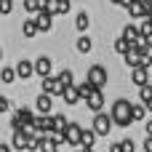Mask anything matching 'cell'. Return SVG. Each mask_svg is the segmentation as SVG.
<instances>
[{
    "instance_id": "obj_1",
    "label": "cell",
    "mask_w": 152,
    "mask_h": 152,
    "mask_svg": "<svg viewBox=\"0 0 152 152\" xmlns=\"http://www.w3.org/2000/svg\"><path fill=\"white\" fill-rule=\"evenodd\" d=\"M112 120H115V126H120V128H128L131 123H134V104L128 102V99H118L115 104H112Z\"/></svg>"
},
{
    "instance_id": "obj_2",
    "label": "cell",
    "mask_w": 152,
    "mask_h": 152,
    "mask_svg": "<svg viewBox=\"0 0 152 152\" xmlns=\"http://www.w3.org/2000/svg\"><path fill=\"white\" fill-rule=\"evenodd\" d=\"M35 118H37V115H32V110H29V107H21V110H16V112H13L11 126H13V131H27V128H32V126H35Z\"/></svg>"
},
{
    "instance_id": "obj_3",
    "label": "cell",
    "mask_w": 152,
    "mask_h": 152,
    "mask_svg": "<svg viewBox=\"0 0 152 152\" xmlns=\"http://www.w3.org/2000/svg\"><path fill=\"white\" fill-rule=\"evenodd\" d=\"M112 126H115L112 115H107V112H99V115H94V126H91V128L96 131V136H110Z\"/></svg>"
},
{
    "instance_id": "obj_4",
    "label": "cell",
    "mask_w": 152,
    "mask_h": 152,
    "mask_svg": "<svg viewBox=\"0 0 152 152\" xmlns=\"http://www.w3.org/2000/svg\"><path fill=\"white\" fill-rule=\"evenodd\" d=\"M107 77H110V75H107V67L94 64V67L88 69V77H86V80H91L94 88H104V86H107Z\"/></svg>"
},
{
    "instance_id": "obj_5",
    "label": "cell",
    "mask_w": 152,
    "mask_h": 152,
    "mask_svg": "<svg viewBox=\"0 0 152 152\" xmlns=\"http://www.w3.org/2000/svg\"><path fill=\"white\" fill-rule=\"evenodd\" d=\"M83 126L80 123H69V128H67V134H64V142L69 144V147H80L83 144Z\"/></svg>"
},
{
    "instance_id": "obj_6",
    "label": "cell",
    "mask_w": 152,
    "mask_h": 152,
    "mask_svg": "<svg viewBox=\"0 0 152 152\" xmlns=\"http://www.w3.org/2000/svg\"><path fill=\"white\" fill-rule=\"evenodd\" d=\"M40 83H43V94H48V96H64V86L59 83L56 75H51V77H45Z\"/></svg>"
},
{
    "instance_id": "obj_7",
    "label": "cell",
    "mask_w": 152,
    "mask_h": 152,
    "mask_svg": "<svg viewBox=\"0 0 152 152\" xmlns=\"http://www.w3.org/2000/svg\"><path fill=\"white\" fill-rule=\"evenodd\" d=\"M150 13H152V8L144 3V0H134L131 5H128V16H136V19H150Z\"/></svg>"
},
{
    "instance_id": "obj_8",
    "label": "cell",
    "mask_w": 152,
    "mask_h": 152,
    "mask_svg": "<svg viewBox=\"0 0 152 152\" xmlns=\"http://www.w3.org/2000/svg\"><path fill=\"white\" fill-rule=\"evenodd\" d=\"M51 69H53V61L48 56H37L35 59V75H40L45 80V77H51Z\"/></svg>"
},
{
    "instance_id": "obj_9",
    "label": "cell",
    "mask_w": 152,
    "mask_h": 152,
    "mask_svg": "<svg viewBox=\"0 0 152 152\" xmlns=\"http://www.w3.org/2000/svg\"><path fill=\"white\" fill-rule=\"evenodd\" d=\"M131 83H134L136 88H144V86H150V67L131 69Z\"/></svg>"
},
{
    "instance_id": "obj_10",
    "label": "cell",
    "mask_w": 152,
    "mask_h": 152,
    "mask_svg": "<svg viewBox=\"0 0 152 152\" xmlns=\"http://www.w3.org/2000/svg\"><path fill=\"white\" fill-rule=\"evenodd\" d=\"M123 37H126L131 45H142V43H144V37H142L139 27H134V24H126V27H123Z\"/></svg>"
},
{
    "instance_id": "obj_11",
    "label": "cell",
    "mask_w": 152,
    "mask_h": 152,
    "mask_svg": "<svg viewBox=\"0 0 152 152\" xmlns=\"http://www.w3.org/2000/svg\"><path fill=\"white\" fill-rule=\"evenodd\" d=\"M86 104H88V107L99 115V112H102V107H104V91H102V88H96V91L86 99Z\"/></svg>"
},
{
    "instance_id": "obj_12",
    "label": "cell",
    "mask_w": 152,
    "mask_h": 152,
    "mask_svg": "<svg viewBox=\"0 0 152 152\" xmlns=\"http://www.w3.org/2000/svg\"><path fill=\"white\" fill-rule=\"evenodd\" d=\"M35 131L37 134H51L53 131V118L51 115H37L35 118Z\"/></svg>"
},
{
    "instance_id": "obj_13",
    "label": "cell",
    "mask_w": 152,
    "mask_h": 152,
    "mask_svg": "<svg viewBox=\"0 0 152 152\" xmlns=\"http://www.w3.org/2000/svg\"><path fill=\"white\" fill-rule=\"evenodd\" d=\"M16 75H19L21 80H27V77H32V75H35V64H32L29 59H21V61L16 64Z\"/></svg>"
},
{
    "instance_id": "obj_14",
    "label": "cell",
    "mask_w": 152,
    "mask_h": 152,
    "mask_svg": "<svg viewBox=\"0 0 152 152\" xmlns=\"http://www.w3.org/2000/svg\"><path fill=\"white\" fill-rule=\"evenodd\" d=\"M29 144H32V136L27 131H13V147L16 150H29Z\"/></svg>"
},
{
    "instance_id": "obj_15",
    "label": "cell",
    "mask_w": 152,
    "mask_h": 152,
    "mask_svg": "<svg viewBox=\"0 0 152 152\" xmlns=\"http://www.w3.org/2000/svg\"><path fill=\"white\" fill-rule=\"evenodd\" d=\"M35 21H37V29H40V32H48V29L53 27V16H51L48 11H40V13L35 16Z\"/></svg>"
},
{
    "instance_id": "obj_16",
    "label": "cell",
    "mask_w": 152,
    "mask_h": 152,
    "mask_svg": "<svg viewBox=\"0 0 152 152\" xmlns=\"http://www.w3.org/2000/svg\"><path fill=\"white\" fill-rule=\"evenodd\" d=\"M51 104H53V102H51V96H48V94H40V96L35 99V107H37V112H40V115H48V112H51Z\"/></svg>"
},
{
    "instance_id": "obj_17",
    "label": "cell",
    "mask_w": 152,
    "mask_h": 152,
    "mask_svg": "<svg viewBox=\"0 0 152 152\" xmlns=\"http://www.w3.org/2000/svg\"><path fill=\"white\" fill-rule=\"evenodd\" d=\"M94 142H96V131H94V128H86V131H83V144H80V150L94 152Z\"/></svg>"
},
{
    "instance_id": "obj_18",
    "label": "cell",
    "mask_w": 152,
    "mask_h": 152,
    "mask_svg": "<svg viewBox=\"0 0 152 152\" xmlns=\"http://www.w3.org/2000/svg\"><path fill=\"white\" fill-rule=\"evenodd\" d=\"M64 102H67V104H80V102H83V96H80L77 86H69V88H64Z\"/></svg>"
},
{
    "instance_id": "obj_19",
    "label": "cell",
    "mask_w": 152,
    "mask_h": 152,
    "mask_svg": "<svg viewBox=\"0 0 152 152\" xmlns=\"http://www.w3.org/2000/svg\"><path fill=\"white\" fill-rule=\"evenodd\" d=\"M37 32H40V29H37V21H35V19H27V21L21 24V35H24V37H35Z\"/></svg>"
},
{
    "instance_id": "obj_20",
    "label": "cell",
    "mask_w": 152,
    "mask_h": 152,
    "mask_svg": "<svg viewBox=\"0 0 152 152\" xmlns=\"http://www.w3.org/2000/svg\"><path fill=\"white\" fill-rule=\"evenodd\" d=\"M67 128H69V120H67L64 115H53V131L64 136V134H67Z\"/></svg>"
},
{
    "instance_id": "obj_21",
    "label": "cell",
    "mask_w": 152,
    "mask_h": 152,
    "mask_svg": "<svg viewBox=\"0 0 152 152\" xmlns=\"http://www.w3.org/2000/svg\"><path fill=\"white\" fill-rule=\"evenodd\" d=\"M131 48H134V45H131V43H128V40H126L123 35H120V37L115 40V51H118L120 56H128V53H131Z\"/></svg>"
},
{
    "instance_id": "obj_22",
    "label": "cell",
    "mask_w": 152,
    "mask_h": 152,
    "mask_svg": "<svg viewBox=\"0 0 152 152\" xmlns=\"http://www.w3.org/2000/svg\"><path fill=\"white\" fill-rule=\"evenodd\" d=\"M139 102L150 110L152 107V86H144V88H139Z\"/></svg>"
},
{
    "instance_id": "obj_23",
    "label": "cell",
    "mask_w": 152,
    "mask_h": 152,
    "mask_svg": "<svg viewBox=\"0 0 152 152\" xmlns=\"http://www.w3.org/2000/svg\"><path fill=\"white\" fill-rule=\"evenodd\" d=\"M75 27H77V29L86 35V29L91 27V19H88V13H86V11H83V13H77V19H75Z\"/></svg>"
},
{
    "instance_id": "obj_24",
    "label": "cell",
    "mask_w": 152,
    "mask_h": 152,
    "mask_svg": "<svg viewBox=\"0 0 152 152\" xmlns=\"http://www.w3.org/2000/svg\"><path fill=\"white\" fill-rule=\"evenodd\" d=\"M56 77H59V83H61L64 88H69V86L75 83V75H72V69H61V72H59Z\"/></svg>"
},
{
    "instance_id": "obj_25",
    "label": "cell",
    "mask_w": 152,
    "mask_h": 152,
    "mask_svg": "<svg viewBox=\"0 0 152 152\" xmlns=\"http://www.w3.org/2000/svg\"><path fill=\"white\" fill-rule=\"evenodd\" d=\"M91 48H94L91 37H88V35H80V37H77V51H80V53H88Z\"/></svg>"
},
{
    "instance_id": "obj_26",
    "label": "cell",
    "mask_w": 152,
    "mask_h": 152,
    "mask_svg": "<svg viewBox=\"0 0 152 152\" xmlns=\"http://www.w3.org/2000/svg\"><path fill=\"white\" fill-rule=\"evenodd\" d=\"M77 91H80V96H83V99H88L96 88H94V83H91V80H83V83H77Z\"/></svg>"
},
{
    "instance_id": "obj_27",
    "label": "cell",
    "mask_w": 152,
    "mask_h": 152,
    "mask_svg": "<svg viewBox=\"0 0 152 152\" xmlns=\"http://www.w3.org/2000/svg\"><path fill=\"white\" fill-rule=\"evenodd\" d=\"M0 77H3V83H13V80L19 77V75H16V67H3Z\"/></svg>"
},
{
    "instance_id": "obj_28",
    "label": "cell",
    "mask_w": 152,
    "mask_h": 152,
    "mask_svg": "<svg viewBox=\"0 0 152 152\" xmlns=\"http://www.w3.org/2000/svg\"><path fill=\"white\" fill-rule=\"evenodd\" d=\"M24 8H27L29 13H35V16H37V13L43 11V0H24Z\"/></svg>"
},
{
    "instance_id": "obj_29",
    "label": "cell",
    "mask_w": 152,
    "mask_h": 152,
    "mask_svg": "<svg viewBox=\"0 0 152 152\" xmlns=\"http://www.w3.org/2000/svg\"><path fill=\"white\" fill-rule=\"evenodd\" d=\"M139 120H147V107L144 104H134V123Z\"/></svg>"
},
{
    "instance_id": "obj_30",
    "label": "cell",
    "mask_w": 152,
    "mask_h": 152,
    "mask_svg": "<svg viewBox=\"0 0 152 152\" xmlns=\"http://www.w3.org/2000/svg\"><path fill=\"white\" fill-rule=\"evenodd\" d=\"M139 32H142V37H144V40H152V21H150V19H144V21H142Z\"/></svg>"
},
{
    "instance_id": "obj_31",
    "label": "cell",
    "mask_w": 152,
    "mask_h": 152,
    "mask_svg": "<svg viewBox=\"0 0 152 152\" xmlns=\"http://www.w3.org/2000/svg\"><path fill=\"white\" fill-rule=\"evenodd\" d=\"M43 11H48L51 16L59 13V0H43Z\"/></svg>"
},
{
    "instance_id": "obj_32",
    "label": "cell",
    "mask_w": 152,
    "mask_h": 152,
    "mask_svg": "<svg viewBox=\"0 0 152 152\" xmlns=\"http://www.w3.org/2000/svg\"><path fill=\"white\" fill-rule=\"evenodd\" d=\"M11 8H13V0H0V13H3V16H8Z\"/></svg>"
},
{
    "instance_id": "obj_33",
    "label": "cell",
    "mask_w": 152,
    "mask_h": 152,
    "mask_svg": "<svg viewBox=\"0 0 152 152\" xmlns=\"http://www.w3.org/2000/svg\"><path fill=\"white\" fill-rule=\"evenodd\" d=\"M120 147H123V152H134V150H136L134 139H123V142H120Z\"/></svg>"
},
{
    "instance_id": "obj_34",
    "label": "cell",
    "mask_w": 152,
    "mask_h": 152,
    "mask_svg": "<svg viewBox=\"0 0 152 152\" xmlns=\"http://www.w3.org/2000/svg\"><path fill=\"white\" fill-rule=\"evenodd\" d=\"M8 110H11V102L5 96H0V112H8Z\"/></svg>"
},
{
    "instance_id": "obj_35",
    "label": "cell",
    "mask_w": 152,
    "mask_h": 152,
    "mask_svg": "<svg viewBox=\"0 0 152 152\" xmlns=\"http://www.w3.org/2000/svg\"><path fill=\"white\" fill-rule=\"evenodd\" d=\"M144 134L152 139V118H147V120H144Z\"/></svg>"
},
{
    "instance_id": "obj_36",
    "label": "cell",
    "mask_w": 152,
    "mask_h": 152,
    "mask_svg": "<svg viewBox=\"0 0 152 152\" xmlns=\"http://www.w3.org/2000/svg\"><path fill=\"white\" fill-rule=\"evenodd\" d=\"M69 11V0H59V13H67Z\"/></svg>"
},
{
    "instance_id": "obj_37",
    "label": "cell",
    "mask_w": 152,
    "mask_h": 152,
    "mask_svg": "<svg viewBox=\"0 0 152 152\" xmlns=\"http://www.w3.org/2000/svg\"><path fill=\"white\" fill-rule=\"evenodd\" d=\"M110 3H115V5H123L126 11H128V5H131V0H110Z\"/></svg>"
},
{
    "instance_id": "obj_38",
    "label": "cell",
    "mask_w": 152,
    "mask_h": 152,
    "mask_svg": "<svg viewBox=\"0 0 152 152\" xmlns=\"http://www.w3.org/2000/svg\"><path fill=\"white\" fill-rule=\"evenodd\" d=\"M142 147H144V152H152V139H150V136L144 139V144H142Z\"/></svg>"
},
{
    "instance_id": "obj_39",
    "label": "cell",
    "mask_w": 152,
    "mask_h": 152,
    "mask_svg": "<svg viewBox=\"0 0 152 152\" xmlns=\"http://www.w3.org/2000/svg\"><path fill=\"white\" fill-rule=\"evenodd\" d=\"M110 152H123V147H120V142H115V144H110Z\"/></svg>"
},
{
    "instance_id": "obj_40",
    "label": "cell",
    "mask_w": 152,
    "mask_h": 152,
    "mask_svg": "<svg viewBox=\"0 0 152 152\" xmlns=\"http://www.w3.org/2000/svg\"><path fill=\"white\" fill-rule=\"evenodd\" d=\"M0 152H11V147L8 144H0Z\"/></svg>"
},
{
    "instance_id": "obj_41",
    "label": "cell",
    "mask_w": 152,
    "mask_h": 152,
    "mask_svg": "<svg viewBox=\"0 0 152 152\" xmlns=\"http://www.w3.org/2000/svg\"><path fill=\"white\" fill-rule=\"evenodd\" d=\"M144 3H147V5H150V8H152V0H144Z\"/></svg>"
},
{
    "instance_id": "obj_42",
    "label": "cell",
    "mask_w": 152,
    "mask_h": 152,
    "mask_svg": "<svg viewBox=\"0 0 152 152\" xmlns=\"http://www.w3.org/2000/svg\"><path fill=\"white\" fill-rule=\"evenodd\" d=\"M75 152H86V150H75Z\"/></svg>"
}]
</instances>
